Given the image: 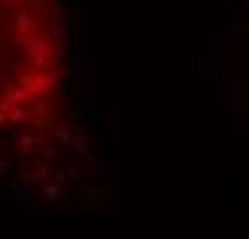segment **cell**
Listing matches in <instances>:
<instances>
[{
    "label": "cell",
    "mask_w": 249,
    "mask_h": 239,
    "mask_svg": "<svg viewBox=\"0 0 249 239\" xmlns=\"http://www.w3.org/2000/svg\"><path fill=\"white\" fill-rule=\"evenodd\" d=\"M68 97V39L58 0H0V146L55 136Z\"/></svg>",
    "instance_id": "6da1fadb"
}]
</instances>
